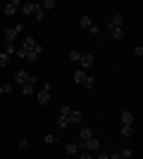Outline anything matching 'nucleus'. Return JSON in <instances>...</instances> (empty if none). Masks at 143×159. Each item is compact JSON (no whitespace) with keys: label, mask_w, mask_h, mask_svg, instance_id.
<instances>
[{"label":"nucleus","mask_w":143,"mask_h":159,"mask_svg":"<svg viewBox=\"0 0 143 159\" xmlns=\"http://www.w3.org/2000/svg\"><path fill=\"white\" fill-rule=\"evenodd\" d=\"M21 29H24V24H14V26L5 29V40L10 43V45H14V40H17V36H19Z\"/></svg>","instance_id":"obj_1"},{"label":"nucleus","mask_w":143,"mask_h":159,"mask_svg":"<svg viewBox=\"0 0 143 159\" xmlns=\"http://www.w3.org/2000/svg\"><path fill=\"white\" fill-rule=\"evenodd\" d=\"M19 7H21V2H19V0H10V2H7V5L2 7V14H5V17H12V14H17V12H19Z\"/></svg>","instance_id":"obj_2"},{"label":"nucleus","mask_w":143,"mask_h":159,"mask_svg":"<svg viewBox=\"0 0 143 159\" xmlns=\"http://www.w3.org/2000/svg\"><path fill=\"white\" fill-rule=\"evenodd\" d=\"M41 55H43V45H36L31 52H26L24 60H26V62H38V60H41Z\"/></svg>","instance_id":"obj_3"},{"label":"nucleus","mask_w":143,"mask_h":159,"mask_svg":"<svg viewBox=\"0 0 143 159\" xmlns=\"http://www.w3.org/2000/svg\"><path fill=\"white\" fill-rule=\"evenodd\" d=\"M119 124H122V126H134V112L124 109V112L119 114Z\"/></svg>","instance_id":"obj_4"},{"label":"nucleus","mask_w":143,"mask_h":159,"mask_svg":"<svg viewBox=\"0 0 143 159\" xmlns=\"http://www.w3.org/2000/svg\"><path fill=\"white\" fill-rule=\"evenodd\" d=\"M81 147L86 152H98V150H100V140L91 138V140H86V143H81Z\"/></svg>","instance_id":"obj_5"},{"label":"nucleus","mask_w":143,"mask_h":159,"mask_svg":"<svg viewBox=\"0 0 143 159\" xmlns=\"http://www.w3.org/2000/svg\"><path fill=\"white\" fill-rule=\"evenodd\" d=\"M93 62H95V57L91 52H86V55H81V60H79V64H81V69L86 71V69H91L93 66Z\"/></svg>","instance_id":"obj_6"},{"label":"nucleus","mask_w":143,"mask_h":159,"mask_svg":"<svg viewBox=\"0 0 143 159\" xmlns=\"http://www.w3.org/2000/svg\"><path fill=\"white\" fill-rule=\"evenodd\" d=\"M29 76H31V74H29V71H24V69H19V71H14V81H17L19 86L29 83Z\"/></svg>","instance_id":"obj_7"},{"label":"nucleus","mask_w":143,"mask_h":159,"mask_svg":"<svg viewBox=\"0 0 143 159\" xmlns=\"http://www.w3.org/2000/svg\"><path fill=\"white\" fill-rule=\"evenodd\" d=\"M122 24H124V17L122 14H112V19H110V31H112V29H122Z\"/></svg>","instance_id":"obj_8"},{"label":"nucleus","mask_w":143,"mask_h":159,"mask_svg":"<svg viewBox=\"0 0 143 159\" xmlns=\"http://www.w3.org/2000/svg\"><path fill=\"white\" fill-rule=\"evenodd\" d=\"M36 45H38V43H36V38L26 36V38H24V43H21V50H24V52H31V50H34Z\"/></svg>","instance_id":"obj_9"},{"label":"nucleus","mask_w":143,"mask_h":159,"mask_svg":"<svg viewBox=\"0 0 143 159\" xmlns=\"http://www.w3.org/2000/svg\"><path fill=\"white\" fill-rule=\"evenodd\" d=\"M91 138H93V128L81 126V131H79V140H81V143H86V140H91Z\"/></svg>","instance_id":"obj_10"},{"label":"nucleus","mask_w":143,"mask_h":159,"mask_svg":"<svg viewBox=\"0 0 143 159\" xmlns=\"http://www.w3.org/2000/svg\"><path fill=\"white\" fill-rule=\"evenodd\" d=\"M67 119H69V124H81V121H83V114L79 112V109H72Z\"/></svg>","instance_id":"obj_11"},{"label":"nucleus","mask_w":143,"mask_h":159,"mask_svg":"<svg viewBox=\"0 0 143 159\" xmlns=\"http://www.w3.org/2000/svg\"><path fill=\"white\" fill-rule=\"evenodd\" d=\"M36 7H38V5H36V2H21V7H19V10H21V12H24V14H31V17H34Z\"/></svg>","instance_id":"obj_12"},{"label":"nucleus","mask_w":143,"mask_h":159,"mask_svg":"<svg viewBox=\"0 0 143 159\" xmlns=\"http://www.w3.org/2000/svg\"><path fill=\"white\" fill-rule=\"evenodd\" d=\"M34 93H36L34 83H24V86H21V95H24V98H29V95H34Z\"/></svg>","instance_id":"obj_13"},{"label":"nucleus","mask_w":143,"mask_h":159,"mask_svg":"<svg viewBox=\"0 0 143 159\" xmlns=\"http://www.w3.org/2000/svg\"><path fill=\"white\" fill-rule=\"evenodd\" d=\"M79 26H81V29H91V26H93V19H91L88 14H81V19H79Z\"/></svg>","instance_id":"obj_14"},{"label":"nucleus","mask_w":143,"mask_h":159,"mask_svg":"<svg viewBox=\"0 0 143 159\" xmlns=\"http://www.w3.org/2000/svg\"><path fill=\"white\" fill-rule=\"evenodd\" d=\"M86 79H88V74L83 71V69H79V71L74 74V81H76V83H81V86L86 83Z\"/></svg>","instance_id":"obj_15"},{"label":"nucleus","mask_w":143,"mask_h":159,"mask_svg":"<svg viewBox=\"0 0 143 159\" xmlns=\"http://www.w3.org/2000/svg\"><path fill=\"white\" fill-rule=\"evenodd\" d=\"M36 98H38V102H41V105H48V102H50V93H48V90H38V95H36Z\"/></svg>","instance_id":"obj_16"},{"label":"nucleus","mask_w":143,"mask_h":159,"mask_svg":"<svg viewBox=\"0 0 143 159\" xmlns=\"http://www.w3.org/2000/svg\"><path fill=\"white\" fill-rule=\"evenodd\" d=\"M64 152H67V154H69V157H74V154H76V152H79V145H76V143H69V145H67V147H64Z\"/></svg>","instance_id":"obj_17"},{"label":"nucleus","mask_w":143,"mask_h":159,"mask_svg":"<svg viewBox=\"0 0 143 159\" xmlns=\"http://www.w3.org/2000/svg\"><path fill=\"white\" fill-rule=\"evenodd\" d=\"M119 133H122V138H131V135H134V126H122Z\"/></svg>","instance_id":"obj_18"},{"label":"nucleus","mask_w":143,"mask_h":159,"mask_svg":"<svg viewBox=\"0 0 143 159\" xmlns=\"http://www.w3.org/2000/svg\"><path fill=\"white\" fill-rule=\"evenodd\" d=\"M43 12H50V10H55V7H57V5H55V0H45V2H43Z\"/></svg>","instance_id":"obj_19"},{"label":"nucleus","mask_w":143,"mask_h":159,"mask_svg":"<svg viewBox=\"0 0 143 159\" xmlns=\"http://www.w3.org/2000/svg\"><path fill=\"white\" fill-rule=\"evenodd\" d=\"M110 33H112V38H115V40H122L124 38V29H112Z\"/></svg>","instance_id":"obj_20"},{"label":"nucleus","mask_w":143,"mask_h":159,"mask_svg":"<svg viewBox=\"0 0 143 159\" xmlns=\"http://www.w3.org/2000/svg\"><path fill=\"white\" fill-rule=\"evenodd\" d=\"M67 57H69V62H79V60H81V52H76V50H69Z\"/></svg>","instance_id":"obj_21"},{"label":"nucleus","mask_w":143,"mask_h":159,"mask_svg":"<svg viewBox=\"0 0 143 159\" xmlns=\"http://www.w3.org/2000/svg\"><path fill=\"white\" fill-rule=\"evenodd\" d=\"M67 126H69V119H67V116H60V119H57V128H62V131H64Z\"/></svg>","instance_id":"obj_22"},{"label":"nucleus","mask_w":143,"mask_h":159,"mask_svg":"<svg viewBox=\"0 0 143 159\" xmlns=\"http://www.w3.org/2000/svg\"><path fill=\"white\" fill-rule=\"evenodd\" d=\"M10 64V55H5V52H0V66L5 69V66Z\"/></svg>","instance_id":"obj_23"},{"label":"nucleus","mask_w":143,"mask_h":159,"mask_svg":"<svg viewBox=\"0 0 143 159\" xmlns=\"http://www.w3.org/2000/svg\"><path fill=\"white\" fill-rule=\"evenodd\" d=\"M119 157H122V159H131V157H134V152H131L129 147H124L122 152H119Z\"/></svg>","instance_id":"obj_24"},{"label":"nucleus","mask_w":143,"mask_h":159,"mask_svg":"<svg viewBox=\"0 0 143 159\" xmlns=\"http://www.w3.org/2000/svg\"><path fill=\"white\" fill-rule=\"evenodd\" d=\"M43 143H45V145H53V143H57V138H55L53 133H48L45 138H43Z\"/></svg>","instance_id":"obj_25"},{"label":"nucleus","mask_w":143,"mask_h":159,"mask_svg":"<svg viewBox=\"0 0 143 159\" xmlns=\"http://www.w3.org/2000/svg\"><path fill=\"white\" fill-rule=\"evenodd\" d=\"M34 17H36V19H38V21H41L43 17H45V12H43V7H41V5L36 7V12H34Z\"/></svg>","instance_id":"obj_26"},{"label":"nucleus","mask_w":143,"mask_h":159,"mask_svg":"<svg viewBox=\"0 0 143 159\" xmlns=\"http://www.w3.org/2000/svg\"><path fill=\"white\" fill-rule=\"evenodd\" d=\"M14 52H17V45H10V43H7V45H5V55H10V57H12Z\"/></svg>","instance_id":"obj_27"},{"label":"nucleus","mask_w":143,"mask_h":159,"mask_svg":"<svg viewBox=\"0 0 143 159\" xmlns=\"http://www.w3.org/2000/svg\"><path fill=\"white\" fill-rule=\"evenodd\" d=\"M93 86H95V76H88V79H86V83H83V88H88V90H91Z\"/></svg>","instance_id":"obj_28"},{"label":"nucleus","mask_w":143,"mask_h":159,"mask_svg":"<svg viewBox=\"0 0 143 159\" xmlns=\"http://www.w3.org/2000/svg\"><path fill=\"white\" fill-rule=\"evenodd\" d=\"M69 112H72V107H69V105H62V109H60V116H69Z\"/></svg>","instance_id":"obj_29"},{"label":"nucleus","mask_w":143,"mask_h":159,"mask_svg":"<svg viewBox=\"0 0 143 159\" xmlns=\"http://www.w3.org/2000/svg\"><path fill=\"white\" fill-rule=\"evenodd\" d=\"M88 31H91V33H93V36H98V33H100V26H95V24H93V26H91V29H88Z\"/></svg>","instance_id":"obj_30"},{"label":"nucleus","mask_w":143,"mask_h":159,"mask_svg":"<svg viewBox=\"0 0 143 159\" xmlns=\"http://www.w3.org/2000/svg\"><path fill=\"white\" fill-rule=\"evenodd\" d=\"M2 93H12V86H10V83H2Z\"/></svg>","instance_id":"obj_31"},{"label":"nucleus","mask_w":143,"mask_h":159,"mask_svg":"<svg viewBox=\"0 0 143 159\" xmlns=\"http://www.w3.org/2000/svg\"><path fill=\"white\" fill-rule=\"evenodd\" d=\"M26 145H29V138H21V140H19V147H21V150H24V147H26Z\"/></svg>","instance_id":"obj_32"},{"label":"nucleus","mask_w":143,"mask_h":159,"mask_svg":"<svg viewBox=\"0 0 143 159\" xmlns=\"http://www.w3.org/2000/svg\"><path fill=\"white\" fill-rule=\"evenodd\" d=\"M134 52H136V57H141V55H143V45H136V50H134Z\"/></svg>","instance_id":"obj_33"},{"label":"nucleus","mask_w":143,"mask_h":159,"mask_svg":"<svg viewBox=\"0 0 143 159\" xmlns=\"http://www.w3.org/2000/svg\"><path fill=\"white\" fill-rule=\"evenodd\" d=\"M81 159H93V154H91V152H86V150H83V152H81Z\"/></svg>","instance_id":"obj_34"},{"label":"nucleus","mask_w":143,"mask_h":159,"mask_svg":"<svg viewBox=\"0 0 143 159\" xmlns=\"http://www.w3.org/2000/svg\"><path fill=\"white\" fill-rule=\"evenodd\" d=\"M110 159H122V157H119V152H115V154H110Z\"/></svg>","instance_id":"obj_35"},{"label":"nucleus","mask_w":143,"mask_h":159,"mask_svg":"<svg viewBox=\"0 0 143 159\" xmlns=\"http://www.w3.org/2000/svg\"><path fill=\"white\" fill-rule=\"evenodd\" d=\"M93 159H110L107 154H98V157H93Z\"/></svg>","instance_id":"obj_36"},{"label":"nucleus","mask_w":143,"mask_h":159,"mask_svg":"<svg viewBox=\"0 0 143 159\" xmlns=\"http://www.w3.org/2000/svg\"><path fill=\"white\" fill-rule=\"evenodd\" d=\"M0 95H2V83H0Z\"/></svg>","instance_id":"obj_37"}]
</instances>
